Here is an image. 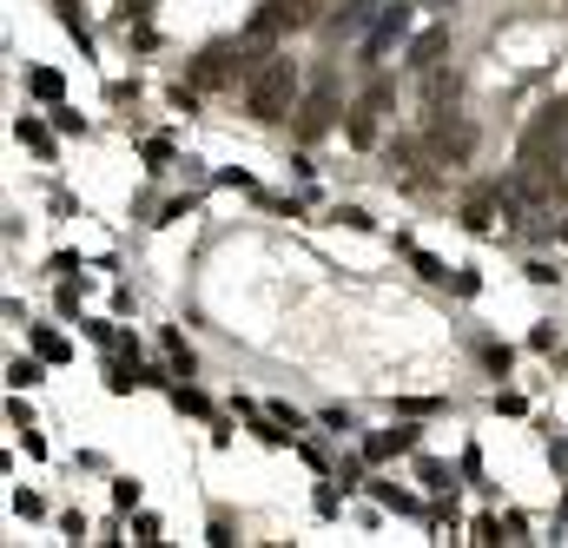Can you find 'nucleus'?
<instances>
[{
	"label": "nucleus",
	"mask_w": 568,
	"mask_h": 548,
	"mask_svg": "<svg viewBox=\"0 0 568 548\" xmlns=\"http://www.w3.org/2000/svg\"><path fill=\"white\" fill-rule=\"evenodd\" d=\"M245 113L265 120V126H278V120L297 113V67H291V60L265 53V60L245 73Z\"/></svg>",
	"instance_id": "nucleus-1"
},
{
	"label": "nucleus",
	"mask_w": 568,
	"mask_h": 548,
	"mask_svg": "<svg viewBox=\"0 0 568 548\" xmlns=\"http://www.w3.org/2000/svg\"><path fill=\"white\" fill-rule=\"evenodd\" d=\"M562 152H568V100H556V106H542V113L529 120V133H523V172L556 179Z\"/></svg>",
	"instance_id": "nucleus-2"
},
{
	"label": "nucleus",
	"mask_w": 568,
	"mask_h": 548,
	"mask_svg": "<svg viewBox=\"0 0 568 548\" xmlns=\"http://www.w3.org/2000/svg\"><path fill=\"white\" fill-rule=\"evenodd\" d=\"M429 152L449 159V165H463V159L476 152V126L456 120V113H443V106H429Z\"/></svg>",
	"instance_id": "nucleus-3"
},
{
	"label": "nucleus",
	"mask_w": 568,
	"mask_h": 548,
	"mask_svg": "<svg viewBox=\"0 0 568 548\" xmlns=\"http://www.w3.org/2000/svg\"><path fill=\"white\" fill-rule=\"evenodd\" d=\"M390 106V80H371L357 106H344V139L351 145H377V113Z\"/></svg>",
	"instance_id": "nucleus-4"
},
{
	"label": "nucleus",
	"mask_w": 568,
	"mask_h": 548,
	"mask_svg": "<svg viewBox=\"0 0 568 548\" xmlns=\"http://www.w3.org/2000/svg\"><path fill=\"white\" fill-rule=\"evenodd\" d=\"M331 113H337V80H331V73H317L311 100L297 106V133H304V139H317L324 126H331Z\"/></svg>",
	"instance_id": "nucleus-5"
},
{
	"label": "nucleus",
	"mask_w": 568,
	"mask_h": 548,
	"mask_svg": "<svg viewBox=\"0 0 568 548\" xmlns=\"http://www.w3.org/2000/svg\"><path fill=\"white\" fill-rule=\"evenodd\" d=\"M297 20H304V7H297V0H265V7L252 13V27H245V33H252V40H272L278 27H297Z\"/></svg>",
	"instance_id": "nucleus-6"
},
{
	"label": "nucleus",
	"mask_w": 568,
	"mask_h": 548,
	"mask_svg": "<svg viewBox=\"0 0 568 548\" xmlns=\"http://www.w3.org/2000/svg\"><path fill=\"white\" fill-rule=\"evenodd\" d=\"M509 199H503V185H483V192H469V205H463V225L469 232H496V212H503Z\"/></svg>",
	"instance_id": "nucleus-7"
},
{
	"label": "nucleus",
	"mask_w": 568,
	"mask_h": 548,
	"mask_svg": "<svg viewBox=\"0 0 568 548\" xmlns=\"http://www.w3.org/2000/svg\"><path fill=\"white\" fill-rule=\"evenodd\" d=\"M404 27H410V7H404V0H397V7H384V13H377V33H371V47H364V53L377 60V53H384V47L404 33ZM371 60H364V67H371Z\"/></svg>",
	"instance_id": "nucleus-8"
},
{
	"label": "nucleus",
	"mask_w": 568,
	"mask_h": 548,
	"mask_svg": "<svg viewBox=\"0 0 568 548\" xmlns=\"http://www.w3.org/2000/svg\"><path fill=\"white\" fill-rule=\"evenodd\" d=\"M443 53H449V27H429V33H417V47H410V67L429 73V67H443Z\"/></svg>",
	"instance_id": "nucleus-9"
},
{
	"label": "nucleus",
	"mask_w": 568,
	"mask_h": 548,
	"mask_svg": "<svg viewBox=\"0 0 568 548\" xmlns=\"http://www.w3.org/2000/svg\"><path fill=\"white\" fill-rule=\"evenodd\" d=\"M404 449H417V429H404V423H397V429H384V436H371V443H364V456H371V463H384V456H404Z\"/></svg>",
	"instance_id": "nucleus-10"
},
{
	"label": "nucleus",
	"mask_w": 568,
	"mask_h": 548,
	"mask_svg": "<svg viewBox=\"0 0 568 548\" xmlns=\"http://www.w3.org/2000/svg\"><path fill=\"white\" fill-rule=\"evenodd\" d=\"M424 93H429V106H449V100L463 93V80H456V73H443V67H429V73H424Z\"/></svg>",
	"instance_id": "nucleus-11"
},
{
	"label": "nucleus",
	"mask_w": 568,
	"mask_h": 548,
	"mask_svg": "<svg viewBox=\"0 0 568 548\" xmlns=\"http://www.w3.org/2000/svg\"><path fill=\"white\" fill-rule=\"evenodd\" d=\"M377 7H384V0H351V7H344V13L331 20V33H357V27H364V20H371Z\"/></svg>",
	"instance_id": "nucleus-12"
},
{
	"label": "nucleus",
	"mask_w": 568,
	"mask_h": 548,
	"mask_svg": "<svg viewBox=\"0 0 568 548\" xmlns=\"http://www.w3.org/2000/svg\"><path fill=\"white\" fill-rule=\"evenodd\" d=\"M27 87H33V100H60V93H67V80H60L53 67H33V73H27Z\"/></svg>",
	"instance_id": "nucleus-13"
},
{
	"label": "nucleus",
	"mask_w": 568,
	"mask_h": 548,
	"mask_svg": "<svg viewBox=\"0 0 568 548\" xmlns=\"http://www.w3.org/2000/svg\"><path fill=\"white\" fill-rule=\"evenodd\" d=\"M225 60H232V53H225V47H212V53L199 60V87H219V80H225Z\"/></svg>",
	"instance_id": "nucleus-14"
},
{
	"label": "nucleus",
	"mask_w": 568,
	"mask_h": 548,
	"mask_svg": "<svg viewBox=\"0 0 568 548\" xmlns=\"http://www.w3.org/2000/svg\"><path fill=\"white\" fill-rule=\"evenodd\" d=\"M33 351H40L47 364H67V337H60V331H33Z\"/></svg>",
	"instance_id": "nucleus-15"
},
{
	"label": "nucleus",
	"mask_w": 568,
	"mask_h": 548,
	"mask_svg": "<svg viewBox=\"0 0 568 548\" xmlns=\"http://www.w3.org/2000/svg\"><path fill=\"white\" fill-rule=\"evenodd\" d=\"M40 364H47V357H40ZM40 364H27V357H13V371H7V384H13V390H27V384H40Z\"/></svg>",
	"instance_id": "nucleus-16"
},
{
	"label": "nucleus",
	"mask_w": 568,
	"mask_h": 548,
	"mask_svg": "<svg viewBox=\"0 0 568 548\" xmlns=\"http://www.w3.org/2000/svg\"><path fill=\"white\" fill-rule=\"evenodd\" d=\"M145 165L165 172V165H172V139H145Z\"/></svg>",
	"instance_id": "nucleus-17"
},
{
	"label": "nucleus",
	"mask_w": 568,
	"mask_h": 548,
	"mask_svg": "<svg viewBox=\"0 0 568 548\" xmlns=\"http://www.w3.org/2000/svg\"><path fill=\"white\" fill-rule=\"evenodd\" d=\"M13 133L27 139V145H33V152H47V145H53V139H47V126H40V120H20V126H13Z\"/></svg>",
	"instance_id": "nucleus-18"
},
{
	"label": "nucleus",
	"mask_w": 568,
	"mask_h": 548,
	"mask_svg": "<svg viewBox=\"0 0 568 548\" xmlns=\"http://www.w3.org/2000/svg\"><path fill=\"white\" fill-rule=\"evenodd\" d=\"M165 351H172V371L192 377V351H185V337H165Z\"/></svg>",
	"instance_id": "nucleus-19"
},
{
	"label": "nucleus",
	"mask_w": 568,
	"mask_h": 548,
	"mask_svg": "<svg viewBox=\"0 0 568 548\" xmlns=\"http://www.w3.org/2000/svg\"><path fill=\"white\" fill-rule=\"evenodd\" d=\"M205 542H212V548H232L239 536H232V522H212V529H205Z\"/></svg>",
	"instance_id": "nucleus-20"
}]
</instances>
